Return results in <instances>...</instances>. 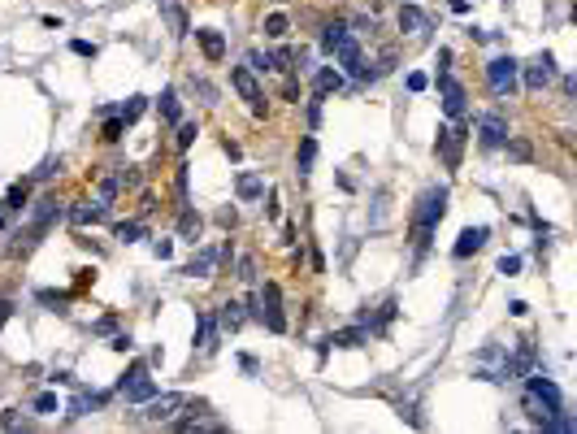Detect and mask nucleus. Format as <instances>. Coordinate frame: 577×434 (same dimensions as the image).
<instances>
[{
    "label": "nucleus",
    "instance_id": "f257e3e1",
    "mask_svg": "<svg viewBox=\"0 0 577 434\" xmlns=\"http://www.w3.org/2000/svg\"><path fill=\"white\" fill-rule=\"evenodd\" d=\"M443 213H447V187H430L421 200H417V213H412V244H417V252H426L434 226L443 222Z\"/></svg>",
    "mask_w": 577,
    "mask_h": 434
},
{
    "label": "nucleus",
    "instance_id": "f03ea898",
    "mask_svg": "<svg viewBox=\"0 0 577 434\" xmlns=\"http://www.w3.org/2000/svg\"><path fill=\"white\" fill-rule=\"evenodd\" d=\"M256 317H261L273 334L287 330V317H283V291H278V283H265L261 295H256Z\"/></svg>",
    "mask_w": 577,
    "mask_h": 434
},
{
    "label": "nucleus",
    "instance_id": "7ed1b4c3",
    "mask_svg": "<svg viewBox=\"0 0 577 434\" xmlns=\"http://www.w3.org/2000/svg\"><path fill=\"white\" fill-rule=\"evenodd\" d=\"M516 74H521V61H516V57H495V61L486 66L490 91H495V96H512V87H516Z\"/></svg>",
    "mask_w": 577,
    "mask_h": 434
},
{
    "label": "nucleus",
    "instance_id": "20e7f679",
    "mask_svg": "<svg viewBox=\"0 0 577 434\" xmlns=\"http://www.w3.org/2000/svg\"><path fill=\"white\" fill-rule=\"evenodd\" d=\"M117 387H122V396H126V400H135V404H144V400H152V396H156V382L148 378V365H135V369H130Z\"/></svg>",
    "mask_w": 577,
    "mask_h": 434
},
{
    "label": "nucleus",
    "instance_id": "39448f33",
    "mask_svg": "<svg viewBox=\"0 0 577 434\" xmlns=\"http://www.w3.org/2000/svg\"><path fill=\"white\" fill-rule=\"evenodd\" d=\"M148 408L139 412V421H170L178 408H187V396H178V391H170V396H152V400H144Z\"/></svg>",
    "mask_w": 577,
    "mask_h": 434
},
{
    "label": "nucleus",
    "instance_id": "423d86ee",
    "mask_svg": "<svg viewBox=\"0 0 577 434\" xmlns=\"http://www.w3.org/2000/svg\"><path fill=\"white\" fill-rule=\"evenodd\" d=\"M477 140H482V148H504V140H508L504 113H482L477 117Z\"/></svg>",
    "mask_w": 577,
    "mask_h": 434
},
{
    "label": "nucleus",
    "instance_id": "0eeeda50",
    "mask_svg": "<svg viewBox=\"0 0 577 434\" xmlns=\"http://www.w3.org/2000/svg\"><path fill=\"white\" fill-rule=\"evenodd\" d=\"M439 96H443V113L447 117H465V100H469V96H465V87L456 83L447 70L439 74Z\"/></svg>",
    "mask_w": 577,
    "mask_h": 434
},
{
    "label": "nucleus",
    "instance_id": "6e6552de",
    "mask_svg": "<svg viewBox=\"0 0 577 434\" xmlns=\"http://www.w3.org/2000/svg\"><path fill=\"white\" fill-rule=\"evenodd\" d=\"M460 144H465V126H447L439 130V156H443V165L447 170H460Z\"/></svg>",
    "mask_w": 577,
    "mask_h": 434
},
{
    "label": "nucleus",
    "instance_id": "1a4fd4ad",
    "mask_svg": "<svg viewBox=\"0 0 577 434\" xmlns=\"http://www.w3.org/2000/svg\"><path fill=\"white\" fill-rule=\"evenodd\" d=\"M551 74H555V61H551V52H543L539 61L525 66V87H530V91H543V87L551 83Z\"/></svg>",
    "mask_w": 577,
    "mask_h": 434
},
{
    "label": "nucleus",
    "instance_id": "9d476101",
    "mask_svg": "<svg viewBox=\"0 0 577 434\" xmlns=\"http://www.w3.org/2000/svg\"><path fill=\"white\" fill-rule=\"evenodd\" d=\"M486 226H469V230H460V239H456V248H451V256H456V261H465V256H473L477 248H482L486 244Z\"/></svg>",
    "mask_w": 577,
    "mask_h": 434
},
{
    "label": "nucleus",
    "instance_id": "9b49d317",
    "mask_svg": "<svg viewBox=\"0 0 577 434\" xmlns=\"http://www.w3.org/2000/svg\"><path fill=\"white\" fill-rule=\"evenodd\" d=\"M230 83H234V91L243 96L248 105H261V87H256V78H252V70H243V66H234V70H230Z\"/></svg>",
    "mask_w": 577,
    "mask_h": 434
},
{
    "label": "nucleus",
    "instance_id": "f8f14e48",
    "mask_svg": "<svg viewBox=\"0 0 577 434\" xmlns=\"http://www.w3.org/2000/svg\"><path fill=\"white\" fill-rule=\"evenodd\" d=\"M426 27H430V17L417 9L412 0H404V5H400V31H404V35H421Z\"/></svg>",
    "mask_w": 577,
    "mask_h": 434
},
{
    "label": "nucleus",
    "instance_id": "ddd939ff",
    "mask_svg": "<svg viewBox=\"0 0 577 434\" xmlns=\"http://www.w3.org/2000/svg\"><path fill=\"white\" fill-rule=\"evenodd\" d=\"M530 391L539 396L543 404H551V408H564V396H560V387H555L551 378H543V373H534L530 378Z\"/></svg>",
    "mask_w": 577,
    "mask_h": 434
},
{
    "label": "nucleus",
    "instance_id": "4468645a",
    "mask_svg": "<svg viewBox=\"0 0 577 434\" xmlns=\"http://www.w3.org/2000/svg\"><path fill=\"white\" fill-rule=\"evenodd\" d=\"M530 365H534V343L516 339V357H508V373H512V378H521V373H530Z\"/></svg>",
    "mask_w": 577,
    "mask_h": 434
},
{
    "label": "nucleus",
    "instance_id": "2eb2a0df",
    "mask_svg": "<svg viewBox=\"0 0 577 434\" xmlns=\"http://www.w3.org/2000/svg\"><path fill=\"white\" fill-rule=\"evenodd\" d=\"M200 230H204V222H200V213H195L191 204H183V213H178V234H183L187 244H195V239H200Z\"/></svg>",
    "mask_w": 577,
    "mask_h": 434
},
{
    "label": "nucleus",
    "instance_id": "dca6fc26",
    "mask_svg": "<svg viewBox=\"0 0 577 434\" xmlns=\"http://www.w3.org/2000/svg\"><path fill=\"white\" fill-rule=\"evenodd\" d=\"M105 217H109V204L96 200V204H78V209L70 213V222H74V226H91V222H105Z\"/></svg>",
    "mask_w": 577,
    "mask_h": 434
},
{
    "label": "nucleus",
    "instance_id": "f3484780",
    "mask_svg": "<svg viewBox=\"0 0 577 434\" xmlns=\"http://www.w3.org/2000/svg\"><path fill=\"white\" fill-rule=\"evenodd\" d=\"M195 326H200V339H195V343H200V352H213V347H217V330H222V326H217V317H213V313H200Z\"/></svg>",
    "mask_w": 577,
    "mask_h": 434
},
{
    "label": "nucleus",
    "instance_id": "a211bd4d",
    "mask_svg": "<svg viewBox=\"0 0 577 434\" xmlns=\"http://www.w3.org/2000/svg\"><path fill=\"white\" fill-rule=\"evenodd\" d=\"M525 412H530V421H534V426H547V421H551V412H560V408L543 404V400H539V396H534V391L525 387Z\"/></svg>",
    "mask_w": 577,
    "mask_h": 434
},
{
    "label": "nucleus",
    "instance_id": "6ab92c4d",
    "mask_svg": "<svg viewBox=\"0 0 577 434\" xmlns=\"http://www.w3.org/2000/svg\"><path fill=\"white\" fill-rule=\"evenodd\" d=\"M195 39H200V48H204L209 61H222V57H226V39L217 31H195Z\"/></svg>",
    "mask_w": 577,
    "mask_h": 434
},
{
    "label": "nucleus",
    "instance_id": "aec40b11",
    "mask_svg": "<svg viewBox=\"0 0 577 434\" xmlns=\"http://www.w3.org/2000/svg\"><path fill=\"white\" fill-rule=\"evenodd\" d=\"M365 339H369V330H365V326H356V330H339V334H330L322 347H361Z\"/></svg>",
    "mask_w": 577,
    "mask_h": 434
},
{
    "label": "nucleus",
    "instance_id": "412c9836",
    "mask_svg": "<svg viewBox=\"0 0 577 434\" xmlns=\"http://www.w3.org/2000/svg\"><path fill=\"white\" fill-rule=\"evenodd\" d=\"M52 217H61V204H57V195H44V200L35 204V234L44 230V226L52 222Z\"/></svg>",
    "mask_w": 577,
    "mask_h": 434
},
{
    "label": "nucleus",
    "instance_id": "4be33fe9",
    "mask_svg": "<svg viewBox=\"0 0 577 434\" xmlns=\"http://www.w3.org/2000/svg\"><path fill=\"white\" fill-rule=\"evenodd\" d=\"M234 191H239V200H256V195L265 191V183H261V174H239Z\"/></svg>",
    "mask_w": 577,
    "mask_h": 434
},
{
    "label": "nucleus",
    "instance_id": "5701e85b",
    "mask_svg": "<svg viewBox=\"0 0 577 434\" xmlns=\"http://www.w3.org/2000/svg\"><path fill=\"white\" fill-rule=\"evenodd\" d=\"M347 35H352V31H347L343 22H326V27H322V52H334Z\"/></svg>",
    "mask_w": 577,
    "mask_h": 434
},
{
    "label": "nucleus",
    "instance_id": "b1692460",
    "mask_svg": "<svg viewBox=\"0 0 577 434\" xmlns=\"http://www.w3.org/2000/svg\"><path fill=\"white\" fill-rule=\"evenodd\" d=\"M213 265H217V252H200V256H191V265L183 274H187V278H209Z\"/></svg>",
    "mask_w": 577,
    "mask_h": 434
},
{
    "label": "nucleus",
    "instance_id": "393cba45",
    "mask_svg": "<svg viewBox=\"0 0 577 434\" xmlns=\"http://www.w3.org/2000/svg\"><path fill=\"white\" fill-rule=\"evenodd\" d=\"M243 317H248V313H243V304H222V313H217V326H222V330H239V326H243Z\"/></svg>",
    "mask_w": 577,
    "mask_h": 434
},
{
    "label": "nucleus",
    "instance_id": "a878e982",
    "mask_svg": "<svg viewBox=\"0 0 577 434\" xmlns=\"http://www.w3.org/2000/svg\"><path fill=\"white\" fill-rule=\"evenodd\" d=\"M313 161H317V140H313V135H304L300 156H295V170H300V179H304V174H313Z\"/></svg>",
    "mask_w": 577,
    "mask_h": 434
},
{
    "label": "nucleus",
    "instance_id": "bb28decb",
    "mask_svg": "<svg viewBox=\"0 0 577 434\" xmlns=\"http://www.w3.org/2000/svg\"><path fill=\"white\" fill-rule=\"evenodd\" d=\"M113 179H117V187H122V191H139V183H144V174H139V165H122V170L113 174Z\"/></svg>",
    "mask_w": 577,
    "mask_h": 434
},
{
    "label": "nucleus",
    "instance_id": "cd10ccee",
    "mask_svg": "<svg viewBox=\"0 0 577 434\" xmlns=\"http://www.w3.org/2000/svg\"><path fill=\"white\" fill-rule=\"evenodd\" d=\"M343 87V74L339 70H322L317 74V96H330V91H339Z\"/></svg>",
    "mask_w": 577,
    "mask_h": 434
},
{
    "label": "nucleus",
    "instance_id": "c85d7f7f",
    "mask_svg": "<svg viewBox=\"0 0 577 434\" xmlns=\"http://www.w3.org/2000/svg\"><path fill=\"white\" fill-rule=\"evenodd\" d=\"M156 109H161L165 122H178V91H174V87H165V91H161V100H156Z\"/></svg>",
    "mask_w": 577,
    "mask_h": 434
},
{
    "label": "nucleus",
    "instance_id": "c756f323",
    "mask_svg": "<svg viewBox=\"0 0 577 434\" xmlns=\"http://www.w3.org/2000/svg\"><path fill=\"white\" fill-rule=\"evenodd\" d=\"M144 222H122V226H117V239H122V244H139V239H144Z\"/></svg>",
    "mask_w": 577,
    "mask_h": 434
},
{
    "label": "nucleus",
    "instance_id": "7c9ffc66",
    "mask_svg": "<svg viewBox=\"0 0 577 434\" xmlns=\"http://www.w3.org/2000/svg\"><path fill=\"white\" fill-rule=\"evenodd\" d=\"M291 31V22H287V13H269L265 17V35H273V39H283Z\"/></svg>",
    "mask_w": 577,
    "mask_h": 434
},
{
    "label": "nucleus",
    "instance_id": "2f4dec72",
    "mask_svg": "<svg viewBox=\"0 0 577 434\" xmlns=\"http://www.w3.org/2000/svg\"><path fill=\"white\" fill-rule=\"evenodd\" d=\"M508 156H512V161H530V156H534V148H530V140H512V135H508Z\"/></svg>",
    "mask_w": 577,
    "mask_h": 434
},
{
    "label": "nucleus",
    "instance_id": "473e14b6",
    "mask_svg": "<svg viewBox=\"0 0 577 434\" xmlns=\"http://www.w3.org/2000/svg\"><path fill=\"white\" fill-rule=\"evenodd\" d=\"M139 113H144V96H130V100L122 105V113H117V117H122V122L130 126V122H135V117H139Z\"/></svg>",
    "mask_w": 577,
    "mask_h": 434
},
{
    "label": "nucleus",
    "instance_id": "72a5a7b5",
    "mask_svg": "<svg viewBox=\"0 0 577 434\" xmlns=\"http://www.w3.org/2000/svg\"><path fill=\"white\" fill-rule=\"evenodd\" d=\"M117 191H122V187H117L113 174H109V179H100V204H113V200H117Z\"/></svg>",
    "mask_w": 577,
    "mask_h": 434
},
{
    "label": "nucleus",
    "instance_id": "f704fd0d",
    "mask_svg": "<svg viewBox=\"0 0 577 434\" xmlns=\"http://www.w3.org/2000/svg\"><path fill=\"white\" fill-rule=\"evenodd\" d=\"M31 408H35V412H57V396H52V391H44V396L31 400Z\"/></svg>",
    "mask_w": 577,
    "mask_h": 434
},
{
    "label": "nucleus",
    "instance_id": "c9c22d12",
    "mask_svg": "<svg viewBox=\"0 0 577 434\" xmlns=\"http://www.w3.org/2000/svg\"><path fill=\"white\" fill-rule=\"evenodd\" d=\"M187 170H191V165H178V204H191V191H187Z\"/></svg>",
    "mask_w": 577,
    "mask_h": 434
},
{
    "label": "nucleus",
    "instance_id": "e433bc0d",
    "mask_svg": "<svg viewBox=\"0 0 577 434\" xmlns=\"http://www.w3.org/2000/svg\"><path fill=\"white\" fill-rule=\"evenodd\" d=\"M122 130H126L122 117H109V122H105V140H109V144H113V140H122Z\"/></svg>",
    "mask_w": 577,
    "mask_h": 434
},
{
    "label": "nucleus",
    "instance_id": "4c0bfd02",
    "mask_svg": "<svg viewBox=\"0 0 577 434\" xmlns=\"http://www.w3.org/2000/svg\"><path fill=\"white\" fill-rule=\"evenodd\" d=\"M248 66H252V70H273L278 61H273L269 52H252V57H248Z\"/></svg>",
    "mask_w": 577,
    "mask_h": 434
},
{
    "label": "nucleus",
    "instance_id": "58836bf2",
    "mask_svg": "<svg viewBox=\"0 0 577 434\" xmlns=\"http://www.w3.org/2000/svg\"><path fill=\"white\" fill-rule=\"evenodd\" d=\"M195 135H200V130H195V122H183V126H178V148H191Z\"/></svg>",
    "mask_w": 577,
    "mask_h": 434
},
{
    "label": "nucleus",
    "instance_id": "ea45409f",
    "mask_svg": "<svg viewBox=\"0 0 577 434\" xmlns=\"http://www.w3.org/2000/svg\"><path fill=\"white\" fill-rule=\"evenodd\" d=\"M191 83H195V91L204 96V105H217V87L213 83H204V78H191Z\"/></svg>",
    "mask_w": 577,
    "mask_h": 434
},
{
    "label": "nucleus",
    "instance_id": "a19ab883",
    "mask_svg": "<svg viewBox=\"0 0 577 434\" xmlns=\"http://www.w3.org/2000/svg\"><path fill=\"white\" fill-rule=\"evenodd\" d=\"M22 204H27V187H13L5 195V209H22Z\"/></svg>",
    "mask_w": 577,
    "mask_h": 434
},
{
    "label": "nucleus",
    "instance_id": "79ce46f5",
    "mask_svg": "<svg viewBox=\"0 0 577 434\" xmlns=\"http://www.w3.org/2000/svg\"><path fill=\"white\" fill-rule=\"evenodd\" d=\"M516 269H521V256H500V274H504V278H512Z\"/></svg>",
    "mask_w": 577,
    "mask_h": 434
},
{
    "label": "nucleus",
    "instance_id": "37998d69",
    "mask_svg": "<svg viewBox=\"0 0 577 434\" xmlns=\"http://www.w3.org/2000/svg\"><path fill=\"white\" fill-rule=\"evenodd\" d=\"M239 278H243V283H256V261H252V256H243V261H239Z\"/></svg>",
    "mask_w": 577,
    "mask_h": 434
},
{
    "label": "nucleus",
    "instance_id": "c03bdc74",
    "mask_svg": "<svg viewBox=\"0 0 577 434\" xmlns=\"http://www.w3.org/2000/svg\"><path fill=\"white\" fill-rule=\"evenodd\" d=\"M152 252L161 256V261H170V256H174V239H156V244H152Z\"/></svg>",
    "mask_w": 577,
    "mask_h": 434
},
{
    "label": "nucleus",
    "instance_id": "a18cd8bd",
    "mask_svg": "<svg viewBox=\"0 0 577 434\" xmlns=\"http://www.w3.org/2000/svg\"><path fill=\"white\" fill-rule=\"evenodd\" d=\"M430 87V78L421 74V70H417V74H408V91H426Z\"/></svg>",
    "mask_w": 577,
    "mask_h": 434
},
{
    "label": "nucleus",
    "instance_id": "49530a36",
    "mask_svg": "<svg viewBox=\"0 0 577 434\" xmlns=\"http://www.w3.org/2000/svg\"><path fill=\"white\" fill-rule=\"evenodd\" d=\"M57 170H61V161H44V170H35V179H52Z\"/></svg>",
    "mask_w": 577,
    "mask_h": 434
},
{
    "label": "nucleus",
    "instance_id": "de8ad7c7",
    "mask_svg": "<svg viewBox=\"0 0 577 434\" xmlns=\"http://www.w3.org/2000/svg\"><path fill=\"white\" fill-rule=\"evenodd\" d=\"M74 52H78V57H96V44H87V39H74Z\"/></svg>",
    "mask_w": 577,
    "mask_h": 434
},
{
    "label": "nucleus",
    "instance_id": "09e8293b",
    "mask_svg": "<svg viewBox=\"0 0 577 434\" xmlns=\"http://www.w3.org/2000/svg\"><path fill=\"white\" fill-rule=\"evenodd\" d=\"M109 347H113V352H126V347H130V334H113Z\"/></svg>",
    "mask_w": 577,
    "mask_h": 434
},
{
    "label": "nucleus",
    "instance_id": "8fccbe9b",
    "mask_svg": "<svg viewBox=\"0 0 577 434\" xmlns=\"http://www.w3.org/2000/svg\"><path fill=\"white\" fill-rule=\"evenodd\" d=\"M508 313H512V317H525L530 304H525V300H512V304H508Z\"/></svg>",
    "mask_w": 577,
    "mask_h": 434
},
{
    "label": "nucleus",
    "instance_id": "3c124183",
    "mask_svg": "<svg viewBox=\"0 0 577 434\" xmlns=\"http://www.w3.org/2000/svg\"><path fill=\"white\" fill-rule=\"evenodd\" d=\"M222 148H226V156H230V161H239V156H243V148H239V144H230V140H226Z\"/></svg>",
    "mask_w": 577,
    "mask_h": 434
},
{
    "label": "nucleus",
    "instance_id": "603ef678",
    "mask_svg": "<svg viewBox=\"0 0 577 434\" xmlns=\"http://www.w3.org/2000/svg\"><path fill=\"white\" fill-rule=\"evenodd\" d=\"M451 13H469V0H451Z\"/></svg>",
    "mask_w": 577,
    "mask_h": 434
},
{
    "label": "nucleus",
    "instance_id": "864d4df0",
    "mask_svg": "<svg viewBox=\"0 0 577 434\" xmlns=\"http://www.w3.org/2000/svg\"><path fill=\"white\" fill-rule=\"evenodd\" d=\"M9 308H13V304H0V326H5V322H9Z\"/></svg>",
    "mask_w": 577,
    "mask_h": 434
},
{
    "label": "nucleus",
    "instance_id": "5fc2aeb1",
    "mask_svg": "<svg viewBox=\"0 0 577 434\" xmlns=\"http://www.w3.org/2000/svg\"><path fill=\"white\" fill-rule=\"evenodd\" d=\"M0 222H5V217H0Z\"/></svg>",
    "mask_w": 577,
    "mask_h": 434
}]
</instances>
